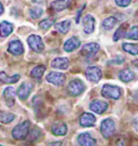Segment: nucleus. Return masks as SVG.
Listing matches in <instances>:
<instances>
[{
	"label": "nucleus",
	"instance_id": "1",
	"mask_svg": "<svg viewBox=\"0 0 138 146\" xmlns=\"http://www.w3.org/2000/svg\"><path fill=\"white\" fill-rule=\"evenodd\" d=\"M29 131H30V121L25 120V121L18 123L13 129L12 136H13V139H15L17 141H22V140H25L26 137L28 136Z\"/></svg>",
	"mask_w": 138,
	"mask_h": 146
},
{
	"label": "nucleus",
	"instance_id": "2",
	"mask_svg": "<svg viewBox=\"0 0 138 146\" xmlns=\"http://www.w3.org/2000/svg\"><path fill=\"white\" fill-rule=\"evenodd\" d=\"M122 93L121 88H119L117 86H112V84H105L102 89V95L104 98L112 100L120 99Z\"/></svg>",
	"mask_w": 138,
	"mask_h": 146
},
{
	"label": "nucleus",
	"instance_id": "3",
	"mask_svg": "<svg viewBox=\"0 0 138 146\" xmlns=\"http://www.w3.org/2000/svg\"><path fill=\"white\" fill-rule=\"evenodd\" d=\"M67 90H68V93L70 95L78 96L81 93H83V91L85 90V86L83 84V81L80 80V79H73L69 82L68 87H67Z\"/></svg>",
	"mask_w": 138,
	"mask_h": 146
},
{
	"label": "nucleus",
	"instance_id": "4",
	"mask_svg": "<svg viewBox=\"0 0 138 146\" xmlns=\"http://www.w3.org/2000/svg\"><path fill=\"white\" fill-rule=\"evenodd\" d=\"M116 131V123L112 119H104L100 123V133L102 134L104 137H110Z\"/></svg>",
	"mask_w": 138,
	"mask_h": 146
},
{
	"label": "nucleus",
	"instance_id": "5",
	"mask_svg": "<svg viewBox=\"0 0 138 146\" xmlns=\"http://www.w3.org/2000/svg\"><path fill=\"white\" fill-rule=\"evenodd\" d=\"M27 42H28L31 50L35 51V52H42L43 49H44V44L42 42L41 37L37 36V35H30L27 39Z\"/></svg>",
	"mask_w": 138,
	"mask_h": 146
},
{
	"label": "nucleus",
	"instance_id": "6",
	"mask_svg": "<svg viewBox=\"0 0 138 146\" xmlns=\"http://www.w3.org/2000/svg\"><path fill=\"white\" fill-rule=\"evenodd\" d=\"M85 76L86 78L91 81V82H98L100 79H102V69L97 66H90V67L86 68L85 70Z\"/></svg>",
	"mask_w": 138,
	"mask_h": 146
},
{
	"label": "nucleus",
	"instance_id": "7",
	"mask_svg": "<svg viewBox=\"0 0 138 146\" xmlns=\"http://www.w3.org/2000/svg\"><path fill=\"white\" fill-rule=\"evenodd\" d=\"M46 80L50 84H53L57 86V87H61L65 84V80L66 77L65 75L61 73H57V72H51V73L48 74V76L46 77Z\"/></svg>",
	"mask_w": 138,
	"mask_h": 146
},
{
	"label": "nucleus",
	"instance_id": "8",
	"mask_svg": "<svg viewBox=\"0 0 138 146\" xmlns=\"http://www.w3.org/2000/svg\"><path fill=\"white\" fill-rule=\"evenodd\" d=\"M98 51H99V44L96 42H91V43H86L82 47L81 54L85 58H92Z\"/></svg>",
	"mask_w": 138,
	"mask_h": 146
},
{
	"label": "nucleus",
	"instance_id": "9",
	"mask_svg": "<svg viewBox=\"0 0 138 146\" xmlns=\"http://www.w3.org/2000/svg\"><path fill=\"white\" fill-rule=\"evenodd\" d=\"M77 142L79 145H84V146H94L96 145V140L93 139L92 135L87 132L81 133L80 135L78 136Z\"/></svg>",
	"mask_w": 138,
	"mask_h": 146
},
{
	"label": "nucleus",
	"instance_id": "10",
	"mask_svg": "<svg viewBox=\"0 0 138 146\" xmlns=\"http://www.w3.org/2000/svg\"><path fill=\"white\" fill-rule=\"evenodd\" d=\"M108 108V103L107 102H104V101H98L95 100L93 101L92 103L90 104V110L96 113V114H102L105 113Z\"/></svg>",
	"mask_w": 138,
	"mask_h": 146
},
{
	"label": "nucleus",
	"instance_id": "11",
	"mask_svg": "<svg viewBox=\"0 0 138 146\" xmlns=\"http://www.w3.org/2000/svg\"><path fill=\"white\" fill-rule=\"evenodd\" d=\"M8 51L13 55H20L24 52V47L18 40H11L8 46Z\"/></svg>",
	"mask_w": 138,
	"mask_h": 146
},
{
	"label": "nucleus",
	"instance_id": "12",
	"mask_svg": "<svg viewBox=\"0 0 138 146\" xmlns=\"http://www.w3.org/2000/svg\"><path fill=\"white\" fill-rule=\"evenodd\" d=\"M81 46V41L80 39L77 37H71L64 43V50L66 52H72L75 50H77L78 48H80Z\"/></svg>",
	"mask_w": 138,
	"mask_h": 146
},
{
	"label": "nucleus",
	"instance_id": "13",
	"mask_svg": "<svg viewBox=\"0 0 138 146\" xmlns=\"http://www.w3.org/2000/svg\"><path fill=\"white\" fill-rule=\"evenodd\" d=\"M31 90H32V84H22V86H20L18 89H17L16 94H17V96H18L20 100L25 101L29 96Z\"/></svg>",
	"mask_w": 138,
	"mask_h": 146
},
{
	"label": "nucleus",
	"instance_id": "14",
	"mask_svg": "<svg viewBox=\"0 0 138 146\" xmlns=\"http://www.w3.org/2000/svg\"><path fill=\"white\" fill-rule=\"evenodd\" d=\"M3 98L5 100V104L9 107H12L15 103V91L12 87H7L3 91Z\"/></svg>",
	"mask_w": 138,
	"mask_h": 146
},
{
	"label": "nucleus",
	"instance_id": "15",
	"mask_svg": "<svg viewBox=\"0 0 138 146\" xmlns=\"http://www.w3.org/2000/svg\"><path fill=\"white\" fill-rule=\"evenodd\" d=\"M95 29V20L92 15L87 14L83 17V31L85 34H92Z\"/></svg>",
	"mask_w": 138,
	"mask_h": 146
},
{
	"label": "nucleus",
	"instance_id": "16",
	"mask_svg": "<svg viewBox=\"0 0 138 146\" xmlns=\"http://www.w3.org/2000/svg\"><path fill=\"white\" fill-rule=\"evenodd\" d=\"M96 122V117L91 113H83L80 117V125L82 127H92Z\"/></svg>",
	"mask_w": 138,
	"mask_h": 146
},
{
	"label": "nucleus",
	"instance_id": "17",
	"mask_svg": "<svg viewBox=\"0 0 138 146\" xmlns=\"http://www.w3.org/2000/svg\"><path fill=\"white\" fill-rule=\"evenodd\" d=\"M67 125L65 122H56L52 125L51 131L54 135L56 136H63L67 134Z\"/></svg>",
	"mask_w": 138,
	"mask_h": 146
},
{
	"label": "nucleus",
	"instance_id": "18",
	"mask_svg": "<svg viewBox=\"0 0 138 146\" xmlns=\"http://www.w3.org/2000/svg\"><path fill=\"white\" fill-rule=\"evenodd\" d=\"M51 66L56 69H67L69 66V61L66 58H56L51 62Z\"/></svg>",
	"mask_w": 138,
	"mask_h": 146
},
{
	"label": "nucleus",
	"instance_id": "19",
	"mask_svg": "<svg viewBox=\"0 0 138 146\" xmlns=\"http://www.w3.org/2000/svg\"><path fill=\"white\" fill-rule=\"evenodd\" d=\"M13 25L7 21H3L2 23H0V36L1 37H8L11 35V33L13 31Z\"/></svg>",
	"mask_w": 138,
	"mask_h": 146
},
{
	"label": "nucleus",
	"instance_id": "20",
	"mask_svg": "<svg viewBox=\"0 0 138 146\" xmlns=\"http://www.w3.org/2000/svg\"><path fill=\"white\" fill-rule=\"evenodd\" d=\"M70 5V0H54L52 1V8L56 12H61V11L67 9Z\"/></svg>",
	"mask_w": 138,
	"mask_h": 146
},
{
	"label": "nucleus",
	"instance_id": "21",
	"mask_svg": "<svg viewBox=\"0 0 138 146\" xmlns=\"http://www.w3.org/2000/svg\"><path fill=\"white\" fill-rule=\"evenodd\" d=\"M134 77H135V74L131 69H128V68L123 69V70H121L119 73V79L121 81H123V82H129V81L133 80Z\"/></svg>",
	"mask_w": 138,
	"mask_h": 146
},
{
	"label": "nucleus",
	"instance_id": "22",
	"mask_svg": "<svg viewBox=\"0 0 138 146\" xmlns=\"http://www.w3.org/2000/svg\"><path fill=\"white\" fill-rule=\"evenodd\" d=\"M70 24H71V22L69 21V20H66V21L56 23V24L54 25V28H55V31H56L57 33L67 34L68 31H69V28H70Z\"/></svg>",
	"mask_w": 138,
	"mask_h": 146
},
{
	"label": "nucleus",
	"instance_id": "23",
	"mask_svg": "<svg viewBox=\"0 0 138 146\" xmlns=\"http://www.w3.org/2000/svg\"><path fill=\"white\" fill-rule=\"evenodd\" d=\"M20 80V75H14V76H7L5 73L1 72L0 73V82L2 84H15Z\"/></svg>",
	"mask_w": 138,
	"mask_h": 146
},
{
	"label": "nucleus",
	"instance_id": "24",
	"mask_svg": "<svg viewBox=\"0 0 138 146\" xmlns=\"http://www.w3.org/2000/svg\"><path fill=\"white\" fill-rule=\"evenodd\" d=\"M117 23H118L117 17H114V16H109V17L105 19V20L102 21V28L106 29V31H110V29H112L113 27L117 25Z\"/></svg>",
	"mask_w": 138,
	"mask_h": 146
},
{
	"label": "nucleus",
	"instance_id": "25",
	"mask_svg": "<svg viewBox=\"0 0 138 146\" xmlns=\"http://www.w3.org/2000/svg\"><path fill=\"white\" fill-rule=\"evenodd\" d=\"M123 50L128 54L132 55H138V44H133V43H123Z\"/></svg>",
	"mask_w": 138,
	"mask_h": 146
},
{
	"label": "nucleus",
	"instance_id": "26",
	"mask_svg": "<svg viewBox=\"0 0 138 146\" xmlns=\"http://www.w3.org/2000/svg\"><path fill=\"white\" fill-rule=\"evenodd\" d=\"M46 66L44 65H39V66H36V67L34 68L30 72V76L32 78H39L40 79L42 76H43V74L46 72Z\"/></svg>",
	"mask_w": 138,
	"mask_h": 146
},
{
	"label": "nucleus",
	"instance_id": "27",
	"mask_svg": "<svg viewBox=\"0 0 138 146\" xmlns=\"http://www.w3.org/2000/svg\"><path fill=\"white\" fill-rule=\"evenodd\" d=\"M15 118V116L13 115V114H11V113H7V111H3V110H1L0 111V121L2 122V123H10L11 121H13Z\"/></svg>",
	"mask_w": 138,
	"mask_h": 146
},
{
	"label": "nucleus",
	"instance_id": "28",
	"mask_svg": "<svg viewBox=\"0 0 138 146\" xmlns=\"http://www.w3.org/2000/svg\"><path fill=\"white\" fill-rule=\"evenodd\" d=\"M126 27H127L126 24H122L121 26L119 27L118 29H117V31H116V34L113 35V41H118L121 37L125 36L124 33H125V31H126Z\"/></svg>",
	"mask_w": 138,
	"mask_h": 146
},
{
	"label": "nucleus",
	"instance_id": "29",
	"mask_svg": "<svg viewBox=\"0 0 138 146\" xmlns=\"http://www.w3.org/2000/svg\"><path fill=\"white\" fill-rule=\"evenodd\" d=\"M125 37L127 39H132V40H138V26L132 27L129 31H127V34L125 35Z\"/></svg>",
	"mask_w": 138,
	"mask_h": 146
},
{
	"label": "nucleus",
	"instance_id": "30",
	"mask_svg": "<svg viewBox=\"0 0 138 146\" xmlns=\"http://www.w3.org/2000/svg\"><path fill=\"white\" fill-rule=\"evenodd\" d=\"M29 14H30V17H32V19H38L43 14V10L39 7H34L29 10Z\"/></svg>",
	"mask_w": 138,
	"mask_h": 146
},
{
	"label": "nucleus",
	"instance_id": "31",
	"mask_svg": "<svg viewBox=\"0 0 138 146\" xmlns=\"http://www.w3.org/2000/svg\"><path fill=\"white\" fill-rule=\"evenodd\" d=\"M53 24H54V21H53V20H51V19L48 20V19H46V20H43V21H41L40 23H39V27L42 28V29H49Z\"/></svg>",
	"mask_w": 138,
	"mask_h": 146
},
{
	"label": "nucleus",
	"instance_id": "32",
	"mask_svg": "<svg viewBox=\"0 0 138 146\" xmlns=\"http://www.w3.org/2000/svg\"><path fill=\"white\" fill-rule=\"evenodd\" d=\"M114 1H116L117 5L121 7V8H125V7L129 5V3L132 2V0H114Z\"/></svg>",
	"mask_w": 138,
	"mask_h": 146
},
{
	"label": "nucleus",
	"instance_id": "33",
	"mask_svg": "<svg viewBox=\"0 0 138 146\" xmlns=\"http://www.w3.org/2000/svg\"><path fill=\"white\" fill-rule=\"evenodd\" d=\"M124 61H125V58L123 56H118V58H116L112 61H110L109 64H112V63L113 64H122V63H124Z\"/></svg>",
	"mask_w": 138,
	"mask_h": 146
},
{
	"label": "nucleus",
	"instance_id": "34",
	"mask_svg": "<svg viewBox=\"0 0 138 146\" xmlns=\"http://www.w3.org/2000/svg\"><path fill=\"white\" fill-rule=\"evenodd\" d=\"M84 9V7H82L81 9L79 10V12H78V14H77V19H76V22L77 23H79V19H80V15H81V12H82V10Z\"/></svg>",
	"mask_w": 138,
	"mask_h": 146
},
{
	"label": "nucleus",
	"instance_id": "35",
	"mask_svg": "<svg viewBox=\"0 0 138 146\" xmlns=\"http://www.w3.org/2000/svg\"><path fill=\"white\" fill-rule=\"evenodd\" d=\"M134 128H135V130L136 131H138V117L134 120Z\"/></svg>",
	"mask_w": 138,
	"mask_h": 146
},
{
	"label": "nucleus",
	"instance_id": "36",
	"mask_svg": "<svg viewBox=\"0 0 138 146\" xmlns=\"http://www.w3.org/2000/svg\"><path fill=\"white\" fill-rule=\"evenodd\" d=\"M3 12H5V8H3V5H2L1 1H0V15H1Z\"/></svg>",
	"mask_w": 138,
	"mask_h": 146
},
{
	"label": "nucleus",
	"instance_id": "37",
	"mask_svg": "<svg viewBox=\"0 0 138 146\" xmlns=\"http://www.w3.org/2000/svg\"><path fill=\"white\" fill-rule=\"evenodd\" d=\"M59 144H61V142H52V143H50V145H59Z\"/></svg>",
	"mask_w": 138,
	"mask_h": 146
},
{
	"label": "nucleus",
	"instance_id": "38",
	"mask_svg": "<svg viewBox=\"0 0 138 146\" xmlns=\"http://www.w3.org/2000/svg\"><path fill=\"white\" fill-rule=\"evenodd\" d=\"M133 64H134V65H135V66H136V67L138 68V58H137V60H135V61H134Z\"/></svg>",
	"mask_w": 138,
	"mask_h": 146
},
{
	"label": "nucleus",
	"instance_id": "39",
	"mask_svg": "<svg viewBox=\"0 0 138 146\" xmlns=\"http://www.w3.org/2000/svg\"><path fill=\"white\" fill-rule=\"evenodd\" d=\"M134 98H135V100H136V101L138 102V92H136V93H135V95H134Z\"/></svg>",
	"mask_w": 138,
	"mask_h": 146
}]
</instances>
